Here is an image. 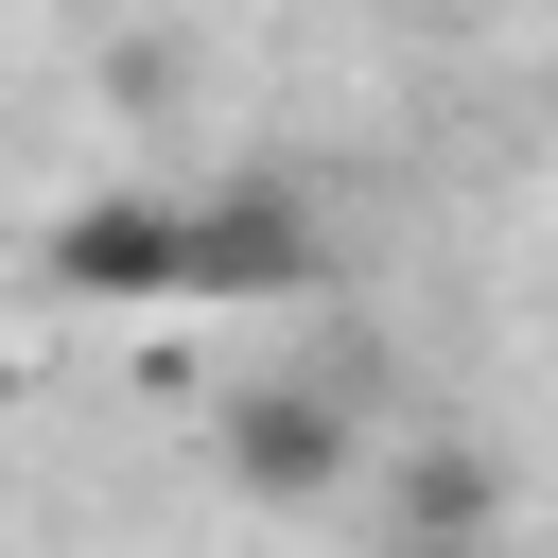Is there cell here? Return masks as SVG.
I'll return each mask as SVG.
<instances>
[{
  "label": "cell",
  "mask_w": 558,
  "mask_h": 558,
  "mask_svg": "<svg viewBox=\"0 0 558 558\" xmlns=\"http://www.w3.org/2000/svg\"><path fill=\"white\" fill-rule=\"evenodd\" d=\"M35 279L70 314H174V192H87L35 227Z\"/></svg>",
  "instance_id": "cell-2"
},
{
  "label": "cell",
  "mask_w": 558,
  "mask_h": 558,
  "mask_svg": "<svg viewBox=\"0 0 558 558\" xmlns=\"http://www.w3.org/2000/svg\"><path fill=\"white\" fill-rule=\"evenodd\" d=\"M314 209L279 192V174H227V192H174V296H314Z\"/></svg>",
  "instance_id": "cell-1"
},
{
  "label": "cell",
  "mask_w": 558,
  "mask_h": 558,
  "mask_svg": "<svg viewBox=\"0 0 558 558\" xmlns=\"http://www.w3.org/2000/svg\"><path fill=\"white\" fill-rule=\"evenodd\" d=\"M209 453H227V488H244V506H331V488H349V418H331L314 384H244Z\"/></svg>",
  "instance_id": "cell-3"
},
{
  "label": "cell",
  "mask_w": 558,
  "mask_h": 558,
  "mask_svg": "<svg viewBox=\"0 0 558 558\" xmlns=\"http://www.w3.org/2000/svg\"><path fill=\"white\" fill-rule=\"evenodd\" d=\"M0 401H17V349H0Z\"/></svg>",
  "instance_id": "cell-5"
},
{
  "label": "cell",
  "mask_w": 558,
  "mask_h": 558,
  "mask_svg": "<svg viewBox=\"0 0 558 558\" xmlns=\"http://www.w3.org/2000/svg\"><path fill=\"white\" fill-rule=\"evenodd\" d=\"M401 523H418V541H488V523H506V488H488L471 453H436V471H401Z\"/></svg>",
  "instance_id": "cell-4"
}]
</instances>
